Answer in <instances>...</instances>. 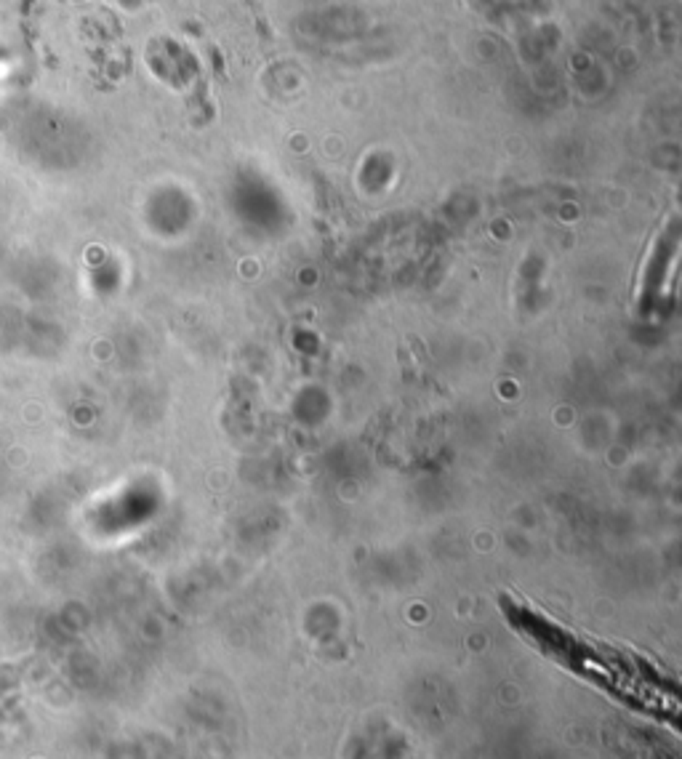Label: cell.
<instances>
[{"label":"cell","instance_id":"cell-1","mask_svg":"<svg viewBox=\"0 0 682 759\" xmlns=\"http://www.w3.org/2000/svg\"><path fill=\"white\" fill-rule=\"evenodd\" d=\"M509 621L525 631L533 639L536 645H541V650L549 652L552 658H557L562 664H568L578 674H587L594 682H602L608 688H613L621 695H634L637 704H648L650 688L642 682L637 664H627L621 661L615 652H602L594 645H578L573 634H565L560 626L544 621L538 613L520 610V608H509Z\"/></svg>","mask_w":682,"mask_h":759}]
</instances>
